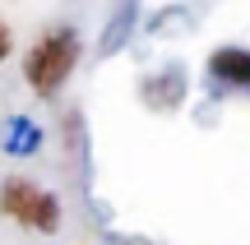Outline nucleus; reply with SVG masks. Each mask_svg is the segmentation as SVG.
Instances as JSON below:
<instances>
[{
	"label": "nucleus",
	"mask_w": 250,
	"mask_h": 245,
	"mask_svg": "<svg viewBox=\"0 0 250 245\" xmlns=\"http://www.w3.org/2000/svg\"><path fill=\"white\" fill-rule=\"evenodd\" d=\"M0 213L14 218L19 227H28V231H42V236L61 231V199H56L51 190H42V185H33L28 176L0 181Z\"/></svg>",
	"instance_id": "f03ea898"
},
{
	"label": "nucleus",
	"mask_w": 250,
	"mask_h": 245,
	"mask_svg": "<svg viewBox=\"0 0 250 245\" xmlns=\"http://www.w3.org/2000/svg\"><path fill=\"white\" fill-rule=\"evenodd\" d=\"M9 42H14V37H9V23L0 19V65H5V56H9Z\"/></svg>",
	"instance_id": "423d86ee"
},
{
	"label": "nucleus",
	"mask_w": 250,
	"mask_h": 245,
	"mask_svg": "<svg viewBox=\"0 0 250 245\" xmlns=\"http://www.w3.org/2000/svg\"><path fill=\"white\" fill-rule=\"evenodd\" d=\"M5 148H9V153H33V148H37V130L28 125V120H9Z\"/></svg>",
	"instance_id": "20e7f679"
},
{
	"label": "nucleus",
	"mask_w": 250,
	"mask_h": 245,
	"mask_svg": "<svg viewBox=\"0 0 250 245\" xmlns=\"http://www.w3.org/2000/svg\"><path fill=\"white\" fill-rule=\"evenodd\" d=\"M79 56H83V42L74 28H51L33 42V51L23 56V79L37 97H56V93L70 83V74L79 70Z\"/></svg>",
	"instance_id": "f257e3e1"
},
{
	"label": "nucleus",
	"mask_w": 250,
	"mask_h": 245,
	"mask_svg": "<svg viewBox=\"0 0 250 245\" xmlns=\"http://www.w3.org/2000/svg\"><path fill=\"white\" fill-rule=\"evenodd\" d=\"M148 97L158 102V107H176V97H181V74L167 70V74H162V83H153V88H148Z\"/></svg>",
	"instance_id": "39448f33"
},
{
	"label": "nucleus",
	"mask_w": 250,
	"mask_h": 245,
	"mask_svg": "<svg viewBox=\"0 0 250 245\" xmlns=\"http://www.w3.org/2000/svg\"><path fill=\"white\" fill-rule=\"evenodd\" d=\"M208 74L227 88H250V51L246 46H218L208 56Z\"/></svg>",
	"instance_id": "7ed1b4c3"
}]
</instances>
